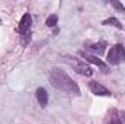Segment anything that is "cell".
I'll list each match as a JSON object with an SVG mask.
<instances>
[{
  "label": "cell",
  "mask_w": 125,
  "mask_h": 124,
  "mask_svg": "<svg viewBox=\"0 0 125 124\" xmlns=\"http://www.w3.org/2000/svg\"><path fill=\"white\" fill-rule=\"evenodd\" d=\"M48 77H50V83L55 89H58L64 93H68V95H76V96L80 95L79 85L68 76V73L65 70H62L60 67H52Z\"/></svg>",
  "instance_id": "6da1fadb"
},
{
  "label": "cell",
  "mask_w": 125,
  "mask_h": 124,
  "mask_svg": "<svg viewBox=\"0 0 125 124\" xmlns=\"http://www.w3.org/2000/svg\"><path fill=\"white\" fill-rule=\"evenodd\" d=\"M106 60L109 64H114V66H118L121 63L125 62V48L122 44H115L109 51H108V57Z\"/></svg>",
  "instance_id": "7a4b0ae2"
},
{
  "label": "cell",
  "mask_w": 125,
  "mask_h": 124,
  "mask_svg": "<svg viewBox=\"0 0 125 124\" xmlns=\"http://www.w3.org/2000/svg\"><path fill=\"white\" fill-rule=\"evenodd\" d=\"M65 60H67V63H68L77 73H80V74H83V76H92V74H93L92 67L84 62V60H80V59H76V57H65Z\"/></svg>",
  "instance_id": "3957f363"
},
{
  "label": "cell",
  "mask_w": 125,
  "mask_h": 124,
  "mask_svg": "<svg viewBox=\"0 0 125 124\" xmlns=\"http://www.w3.org/2000/svg\"><path fill=\"white\" fill-rule=\"evenodd\" d=\"M31 26H32V16L31 13H25L18 25V32L22 35L25 42L31 41Z\"/></svg>",
  "instance_id": "277c9868"
},
{
  "label": "cell",
  "mask_w": 125,
  "mask_h": 124,
  "mask_svg": "<svg viewBox=\"0 0 125 124\" xmlns=\"http://www.w3.org/2000/svg\"><path fill=\"white\" fill-rule=\"evenodd\" d=\"M89 89L92 91V93L99 95V96H111V91L106 89L100 82H96V80H90L89 82Z\"/></svg>",
  "instance_id": "5b68a950"
},
{
  "label": "cell",
  "mask_w": 125,
  "mask_h": 124,
  "mask_svg": "<svg viewBox=\"0 0 125 124\" xmlns=\"http://www.w3.org/2000/svg\"><path fill=\"white\" fill-rule=\"evenodd\" d=\"M80 56L84 59V62L86 63H92V64H96L97 67H100L103 72H108V66L105 64V63L102 62L100 59H97L96 56L93 54H89V53H84V51H80Z\"/></svg>",
  "instance_id": "8992f818"
},
{
  "label": "cell",
  "mask_w": 125,
  "mask_h": 124,
  "mask_svg": "<svg viewBox=\"0 0 125 124\" xmlns=\"http://www.w3.org/2000/svg\"><path fill=\"white\" fill-rule=\"evenodd\" d=\"M35 95H36V99H38V102H39L41 107H47L48 105V92H47V89L38 88Z\"/></svg>",
  "instance_id": "52a82bcc"
},
{
  "label": "cell",
  "mask_w": 125,
  "mask_h": 124,
  "mask_svg": "<svg viewBox=\"0 0 125 124\" xmlns=\"http://www.w3.org/2000/svg\"><path fill=\"white\" fill-rule=\"evenodd\" d=\"M106 42L105 41H100V42H93V44H87V48L89 50H92L94 53H97V54H102L103 51H105V48H106Z\"/></svg>",
  "instance_id": "ba28073f"
},
{
  "label": "cell",
  "mask_w": 125,
  "mask_h": 124,
  "mask_svg": "<svg viewBox=\"0 0 125 124\" xmlns=\"http://www.w3.org/2000/svg\"><path fill=\"white\" fill-rule=\"evenodd\" d=\"M102 24H103V25H112V26H116V28L122 29V25H121V22H119L116 18H108V19H105Z\"/></svg>",
  "instance_id": "9c48e42d"
},
{
  "label": "cell",
  "mask_w": 125,
  "mask_h": 124,
  "mask_svg": "<svg viewBox=\"0 0 125 124\" xmlns=\"http://www.w3.org/2000/svg\"><path fill=\"white\" fill-rule=\"evenodd\" d=\"M57 22H58V16H57V15H51V16L47 19V22H45V24H47V26H50V28H51V26H55V25H57Z\"/></svg>",
  "instance_id": "30bf717a"
},
{
  "label": "cell",
  "mask_w": 125,
  "mask_h": 124,
  "mask_svg": "<svg viewBox=\"0 0 125 124\" xmlns=\"http://www.w3.org/2000/svg\"><path fill=\"white\" fill-rule=\"evenodd\" d=\"M111 4L115 7V9H118V10H121V12H124L125 13V6L122 4V3H119V1H115V0H112L111 1Z\"/></svg>",
  "instance_id": "8fae6325"
},
{
  "label": "cell",
  "mask_w": 125,
  "mask_h": 124,
  "mask_svg": "<svg viewBox=\"0 0 125 124\" xmlns=\"http://www.w3.org/2000/svg\"><path fill=\"white\" fill-rule=\"evenodd\" d=\"M111 124H122V120L119 118V117H112V120H111Z\"/></svg>",
  "instance_id": "7c38bea8"
}]
</instances>
